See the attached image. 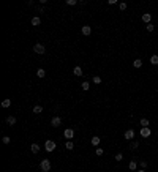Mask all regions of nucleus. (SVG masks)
<instances>
[{"label": "nucleus", "mask_w": 158, "mask_h": 172, "mask_svg": "<svg viewBox=\"0 0 158 172\" xmlns=\"http://www.w3.org/2000/svg\"><path fill=\"white\" fill-rule=\"evenodd\" d=\"M40 169H41V172H49L51 171V161L49 160H43L41 163H40Z\"/></svg>", "instance_id": "1"}, {"label": "nucleus", "mask_w": 158, "mask_h": 172, "mask_svg": "<svg viewBox=\"0 0 158 172\" xmlns=\"http://www.w3.org/2000/svg\"><path fill=\"white\" fill-rule=\"evenodd\" d=\"M44 150L46 152H54V150H55V142L51 141V139L46 141V142H44Z\"/></svg>", "instance_id": "2"}, {"label": "nucleus", "mask_w": 158, "mask_h": 172, "mask_svg": "<svg viewBox=\"0 0 158 172\" xmlns=\"http://www.w3.org/2000/svg\"><path fill=\"white\" fill-rule=\"evenodd\" d=\"M33 51H35L36 54H44L46 52V48L41 44V43H36V44L33 46Z\"/></svg>", "instance_id": "3"}, {"label": "nucleus", "mask_w": 158, "mask_h": 172, "mask_svg": "<svg viewBox=\"0 0 158 172\" xmlns=\"http://www.w3.org/2000/svg\"><path fill=\"white\" fill-rule=\"evenodd\" d=\"M63 136H65L68 141H71V139H73V136H74V131H73L71 128H66V130L63 131Z\"/></svg>", "instance_id": "4"}, {"label": "nucleus", "mask_w": 158, "mask_h": 172, "mask_svg": "<svg viewBox=\"0 0 158 172\" xmlns=\"http://www.w3.org/2000/svg\"><path fill=\"white\" fill-rule=\"evenodd\" d=\"M134 134H136V133H134V130H126L125 134H123V137H125L126 141H131L133 137H134Z\"/></svg>", "instance_id": "5"}, {"label": "nucleus", "mask_w": 158, "mask_h": 172, "mask_svg": "<svg viewBox=\"0 0 158 172\" xmlns=\"http://www.w3.org/2000/svg\"><path fill=\"white\" fill-rule=\"evenodd\" d=\"M60 123H62V119H60V117H54V119L51 120V125H52L54 128L60 126Z\"/></svg>", "instance_id": "6"}, {"label": "nucleus", "mask_w": 158, "mask_h": 172, "mask_svg": "<svg viewBox=\"0 0 158 172\" xmlns=\"http://www.w3.org/2000/svg\"><path fill=\"white\" fill-rule=\"evenodd\" d=\"M81 32H82V35H85V36H89L90 33H92V29H90V25H84L82 29H81Z\"/></svg>", "instance_id": "7"}, {"label": "nucleus", "mask_w": 158, "mask_h": 172, "mask_svg": "<svg viewBox=\"0 0 158 172\" xmlns=\"http://www.w3.org/2000/svg\"><path fill=\"white\" fill-rule=\"evenodd\" d=\"M150 134H152L150 133V128H141V136L142 137H149Z\"/></svg>", "instance_id": "8"}, {"label": "nucleus", "mask_w": 158, "mask_h": 172, "mask_svg": "<svg viewBox=\"0 0 158 172\" xmlns=\"http://www.w3.org/2000/svg\"><path fill=\"white\" fill-rule=\"evenodd\" d=\"M142 21L146 22V25L150 24V21H152V16H150V13H144V14H142Z\"/></svg>", "instance_id": "9"}, {"label": "nucleus", "mask_w": 158, "mask_h": 172, "mask_svg": "<svg viewBox=\"0 0 158 172\" xmlns=\"http://www.w3.org/2000/svg\"><path fill=\"white\" fill-rule=\"evenodd\" d=\"M6 123L10 125V126H13V125L16 123V117H13V115H10V117H6V120H5Z\"/></svg>", "instance_id": "10"}, {"label": "nucleus", "mask_w": 158, "mask_h": 172, "mask_svg": "<svg viewBox=\"0 0 158 172\" xmlns=\"http://www.w3.org/2000/svg\"><path fill=\"white\" fill-rule=\"evenodd\" d=\"M90 142H92V145H95V147H96V145H98L100 142H101V139H100L98 136H93V137H92V141H90Z\"/></svg>", "instance_id": "11"}, {"label": "nucleus", "mask_w": 158, "mask_h": 172, "mask_svg": "<svg viewBox=\"0 0 158 172\" xmlns=\"http://www.w3.org/2000/svg\"><path fill=\"white\" fill-rule=\"evenodd\" d=\"M30 150H32V153H38V152H40V145H38V144H32V145H30Z\"/></svg>", "instance_id": "12"}, {"label": "nucleus", "mask_w": 158, "mask_h": 172, "mask_svg": "<svg viewBox=\"0 0 158 172\" xmlns=\"http://www.w3.org/2000/svg\"><path fill=\"white\" fill-rule=\"evenodd\" d=\"M73 73H74V76H82V68L81 66H74Z\"/></svg>", "instance_id": "13"}, {"label": "nucleus", "mask_w": 158, "mask_h": 172, "mask_svg": "<svg viewBox=\"0 0 158 172\" xmlns=\"http://www.w3.org/2000/svg\"><path fill=\"white\" fill-rule=\"evenodd\" d=\"M139 122H141V126H142V128H149V119H141L139 120Z\"/></svg>", "instance_id": "14"}, {"label": "nucleus", "mask_w": 158, "mask_h": 172, "mask_svg": "<svg viewBox=\"0 0 158 172\" xmlns=\"http://www.w3.org/2000/svg\"><path fill=\"white\" fill-rule=\"evenodd\" d=\"M30 22H32V25H40V24H41V19H40V18H36V16H35V18H32V21H30Z\"/></svg>", "instance_id": "15"}, {"label": "nucleus", "mask_w": 158, "mask_h": 172, "mask_svg": "<svg viewBox=\"0 0 158 172\" xmlns=\"http://www.w3.org/2000/svg\"><path fill=\"white\" fill-rule=\"evenodd\" d=\"M133 66H134V68H141V66H142V60H141V59H136V60L133 62Z\"/></svg>", "instance_id": "16"}, {"label": "nucleus", "mask_w": 158, "mask_h": 172, "mask_svg": "<svg viewBox=\"0 0 158 172\" xmlns=\"http://www.w3.org/2000/svg\"><path fill=\"white\" fill-rule=\"evenodd\" d=\"M10 106H11V100H10V98H6V100L2 101V107H10Z\"/></svg>", "instance_id": "17"}, {"label": "nucleus", "mask_w": 158, "mask_h": 172, "mask_svg": "<svg viewBox=\"0 0 158 172\" xmlns=\"http://www.w3.org/2000/svg\"><path fill=\"white\" fill-rule=\"evenodd\" d=\"M150 63H152V65H158V55H157V54L150 57Z\"/></svg>", "instance_id": "18"}, {"label": "nucleus", "mask_w": 158, "mask_h": 172, "mask_svg": "<svg viewBox=\"0 0 158 172\" xmlns=\"http://www.w3.org/2000/svg\"><path fill=\"white\" fill-rule=\"evenodd\" d=\"M36 76H38V77H44V76H46V71H44L43 68H40L38 71H36Z\"/></svg>", "instance_id": "19"}, {"label": "nucleus", "mask_w": 158, "mask_h": 172, "mask_svg": "<svg viewBox=\"0 0 158 172\" xmlns=\"http://www.w3.org/2000/svg\"><path fill=\"white\" fill-rule=\"evenodd\" d=\"M43 112V107L41 106H35L33 107V114H41Z\"/></svg>", "instance_id": "20"}, {"label": "nucleus", "mask_w": 158, "mask_h": 172, "mask_svg": "<svg viewBox=\"0 0 158 172\" xmlns=\"http://www.w3.org/2000/svg\"><path fill=\"white\" fill-rule=\"evenodd\" d=\"M81 87H82V90H85V92H87V90L90 89V84L85 81V82H82V84H81Z\"/></svg>", "instance_id": "21"}, {"label": "nucleus", "mask_w": 158, "mask_h": 172, "mask_svg": "<svg viewBox=\"0 0 158 172\" xmlns=\"http://www.w3.org/2000/svg\"><path fill=\"white\" fill-rule=\"evenodd\" d=\"M146 30L150 33V32H153V30H155V27H153V24H147V25H146Z\"/></svg>", "instance_id": "22"}, {"label": "nucleus", "mask_w": 158, "mask_h": 172, "mask_svg": "<svg viewBox=\"0 0 158 172\" xmlns=\"http://www.w3.org/2000/svg\"><path fill=\"white\" fill-rule=\"evenodd\" d=\"M95 153H96V156H101V155H103V153H105V150H103V148H100V147H96Z\"/></svg>", "instance_id": "23"}, {"label": "nucleus", "mask_w": 158, "mask_h": 172, "mask_svg": "<svg viewBox=\"0 0 158 172\" xmlns=\"http://www.w3.org/2000/svg\"><path fill=\"white\" fill-rule=\"evenodd\" d=\"M128 167H130V171H134V169H136V161H130Z\"/></svg>", "instance_id": "24"}, {"label": "nucleus", "mask_w": 158, "mask_h": 172, "mask_svg": "<svg viewBox=\"0 0 158 172\" xmlns=\"http://www.w3.org/2000/svg\"><path fill=\"white\" fill-rule=\"evenodd\" d=\"M119 8H120V11H125V10H126V3H125V2L119 3Z\"/></svg>", "instance_id": "25"}, {"label": "nucleus", "mask_w": 158, "mask_h": 172, "mask_svg": "<svg viewBox=\"0 0 158 172\" xmlns=\"http://www.w3.org/2000/svg\"><path fill=\"white\" fill-rule=\"evenodd\" d=\"M65 147H66V150H73V142H71V141H68V142L65 144Z\"/></svg>", "instance_id": "26"}, {"label": "nucleus", "mask_w": 158, "mask_h": 172, "mask_svg": "<svg viewBox=\"0 0 158 172\" xmlns=\"http://www.w3.org/2000/svg\"><path fill=\"white\" fill-rule=\"evenodd\" d=\"M137 147H139V144H137V142H131V144H130V148H131V150H136Z\"/></svg>", "instance_id": "27"}, {"label": "nucleus", "mask_w": 158, "mask_h": 172, "mask_svg": "<svg viewBox=\"0 0 158 172\" xmlns=\"http://www.w3.org/2000/svg\"><path fill=\"white\" fill-rule=\"evenodd\" d=\"M93 82L95 84H101V77L100 76H93Z\"/></svg>", "instance_id": "28"}, {"label": "nucleus", "mask_w": 158, "mask_h": 172, "mask_svg": "<svg viewBox=\"0 0 158 172\" xmlns=\"http://www.w3.org/2000/svg\"><path fill=\"white\" fill-rule=\"evenodd\" d=\"M114 160H116V161H122V160H123V155H122V153H117Z\"/></svg>", "instance_id": "29"}, {"label": "nucleus", "mask_w": 158, "mask_h": 172, "mask_svg": "<svg viewBox=\"0 0 158 172\" xmlns=\"http://www.w3.org/2000/svg\"><path fill=\"white\" fill-rule=\"evenodd\" d=\"M76 3H78L76 0H66V5H70V6H74Z\"/></svg>", "instance_id": "30"}, {"label": "nucleus", "mask_w": 158, "mask_h": 172, "mask_svg": "<svg viewBox=\"0 0 158 172\" xmlns=\"http://www.w3.org/2000/svg\"><path fill=\"white\" fill-rule=\"evenodd\" d=\"M2 141H3V144H10V141H11V139H10L8 136H5V137H3Z\"/></svg>", "instance_id": "31"}, {"label": "nucleus", "mask_w": 158, "mask_h": 172, "mask_svg": "<svg viewBox=\"0 0 158 172\" xmlns=\"http://www.w3.org/2000/svg\"><path fill=\"white\" fill-rule=\"evenodd\" d=\"M141 167H142V169H146V167H147V161H141Z\"/></svg>", "instance_id": "32"}, {"label": "nucleus", "mask_w": 158, "mask_h": 172, "mask_svg": "<svg viewBox=\"0 0 158 172\" xmlns=\"http://www.w3.org/2000/svg\"><path fill=\"white\" fill-rule=\"evenodd\" d=\"M107 3H109V5H116V3H117V0H109Z\"/></svg>", "instance_id": "33"}, {"label": "nucleus", "mask_w": 158, "mask_h": 172, "mask_svg": "<svg viewBox=\"0 0 158 172\" xmlns=\"http://www.w3.org/2000/svg\"><path fill=\"white\" fill-rule=\"evenodd\" d=\"M137 172H146V171H144V169H142V171H137Z\"/></svg>", "instance_id": "34"}]
</instances>
